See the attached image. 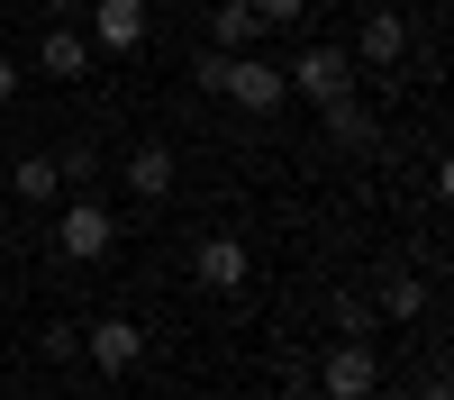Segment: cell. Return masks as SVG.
<instances>
[{
    "mask_svg": "<svg viewBox=\"0 0 454 400\" xmlns=\"http://www.w3.org/2000/svg\"><path fill=\"white\" fill-rule=\"evenodd\" d=\"M327 137H336V145H355V155H364V145H372V109H364L355 91H346V100H327Z\"/></svg>",
    "mask_w": 454,
    "mask_h": 400,
    "instance_id": "cell-13",
    "label": "cell"
},
{
    "mask_svg": "<svg viewBox=\"0 0 454 400\" xmlns=\"http://www.w3.org/2000/svg\"><path fill=\"white\" fill-rule=\"evenodd\" d=\"M291 91H309L318 109H327V100H346V91H355V55H346V46H300Z\"/></svg>",
    "mask_w": 454,
    "mask_h": 400,
    "instance_id": "cell-5",
    "label": "cell"
},
{
    "mask_svg": "<svg viewBox=\"0 0 454 400\" xmlns=\"http://www.w3.org/2000/svg\"><path fill=\"white\" fill-rule=\"evenodd\" d=\"M209 27H218V46H227V55H246L254 36H263V19L246 10V0H218V19H209Z\"/></svg>",
    "mask_w": 454,
    "mask_h": 400,
    "instance_id": "cell-15",
    "label": "cell"
},
{
    "mask_svg": "<svg viewBox=\"0 0 454 400\" xmlns=\"http://www.w3.org/2000/svg\"><path fill=\"white\" fill-rule=\"evenodd\" d=\"M119 173H128V192H137V200H164V192H173V145H155V137L128 145V164H119Z\"/></svg>",
    "mask_w": 454,
    "mask_h": 400,
    "instance_id": "cell-10",
    "label": "cell"
},
{
    "mask_svg": "<svg viewBox=\"0 0 454 400\" xmlns=\"http://www.w3.org/2000/svg\"><path fill=\"white\" fill-rule=\"evenodd\" d=\"M55 246L73 255V264H109V255H119V228H109V209L82 192V200H73V209L55 218Z\"/></svg>",
    "mask_w": 454,
    "mask_h": 400,
    "instance_id": "cell-2",
    "label": "cell"
},
{
    "mask_svg": "<svg viewBox=\"0 0 454 400\" xmlns=\"http://www.w3.org/2000/svg\"><path fill=\"white\" fill-rule=\"evenodd\" d=\"M36 10H55V19H64V10H82V0H36Z\"/></svg>",
    "mask_w": 454,
    "mask_h": 400,
    "instance_id": "cell-22",
    "label": "cell"
},
{
    "mask_svg": "<svg viewBox=\"0 0 454 400\" xmlns=\"http://www.w3.org/2000/svg\"><path fill=\"white\" fill-rule=\"evenodd\" d=\"M192 273H200V291H246V282H254V246H246V237H200Z\"/></svg>",
    "mask_w": 454,
    "mask_h": 400,
    "instance_id": "cell-7",
    "label": "cell"
},
{
    "mask_svg": "<svg viewBox=\"0 0 454 400\" xmlns=\"http://www.w3.org/2000/svg\"><path fill=\"white\" fill-rule=\"evenodd\" d=\"M364 10H372V0H364Z\"/></svg>",
    "mask_w": 454,
    "mask_h": 400,
    "instance_id": "cell-23",
    "label": "cell"
},
{
    "mask_svg": "<svg viewBox=\"0 0 454 400\" xmlns=\"http://www.w3.org/2000/svg\"><path fill=\"white\" fill-rule=\"evenodd\" d=\"M0 100H19V64L10 55H0Z\"/></svg>",
    "mask_w": 454,
    "mask_h": 400,
    "instance_id": "cell-20",
    "label": "cell"
},
{
    "mask_svg": "<svg viewBox=\"0 0 454 400\" xmlns=\"http://www.w3.org/2000/svg\"><path fill=\"white\" fill-rule=\"evenodd\" d=\"M145 0H91V55H137L145 46Z\"/></svg>",
    "mask_w": 454,
    "mask_h": 400,
    "instance_id": "cell-6",
    "label": "cell"
},
{
    "mask_svg": "<svg viewBox=\"0 0 454 400\" xmlns=\"http://www.w3.org/2000/svg\"><path fill=\"white\" fill-rule=\"evenodd\" d=\"M82 355L100 364L109 382H119V373H137V355H145V327H137V318H100V327H82Z\"/></svg>",
    "mask_w": 454,
    "mask_h": 400,
    "instance_id": "cell-8",
    "label": "cell"
},
{
    "mask_svg": "<svg viewBox=\"0 0 454 400\" xmlns=\"http://www.w3.org/2000/svg\"><path fill=\"white\" fill-rule=\"evenodd\" d=\"M192 82H200V91H218V82H227V46H209V55H192Z\"/></svg>",
    "mask_w": 454,
    "mask_h": 400,
    "instance_id": "cell-19",
    "label": "cell"
},
{
    "mask_svg": "<svg viewBox=\"0 0 454 400\" xmlns=\"http://www.w3.org/2000/svg\"><path fill=\"white\" fill-rule=\"evenodd\" d=\"M372 310H382V318H419V310H427V282H419V273H382Z\"/></svg>",
    "mask_w": 454,
    "mask_h": 400,
    "instance_id": "cell-12",
    "label": "cell"
},
{
    "mask_svg": "<svg viewBox=\"0 0 454 400\" xmlns=\"http://www.w3.org/2000/svg\"><path fill=\"white\" fill-rule=\"evenodd\" d=\"M46 355H55V364H73V355H82V327L55 318V327H46Z\"/></svg>",
    "mask_w": 454,
    "mask_h": 400,
    "instance_id": "cell-18",
    "label": "cell"
},
{
    "mask_svg": "<svg viewBox=\"0 0 454 400\" xmlns=\"http://www.w3.org/2000/svg\"><path fill=\"white\" fill-rule=\"evenodd\" d=\"M346 55H355V64H372V73H400V55H409V19H400V0H372Z\"/></svg>",
    "mask_w": 454,
    "mask_h": 400,
    "instance_id": "cell-3",
    "label": "cell"
},
{
    "mask_svg": "<svg viewBox=\"0 0 454 400\" xmlns=\"http://www.w3.org/2000/svg\"><path fill=\"white\" fill-rule=\"evenodd\" d=\"M327 327H336V337H372V327H382V310H372L364 291H336V301H327Z\"/></svg>",
    "mask_w": 454,
    "mask_h": 400,
    "instance_id": "cell-14",
    "label": "cell"
},
{
    "mask_svg": "<svg viewBox=\"0 0 454 400\" xmlns=\"http://www.w3.org/2000/svg\"><path fill=\"white\" fill-rule=\"evenodd\" d=\"M36 73L82 82V73H91V36H82V27H46V36H36Z\"/></svg>",
    "mask_w": 454,
    "mask_h": 400,
    "instance_id": "cell-9",
    "label": "cell"
},
{
    "mask_svg": "<svg viewBox=\"0 0 454 400\" xmlns=\"http://www.w3.org/2000/svg\"><path fill=\"white\" fill-rule=\"evenodd\" d=\"M246 10H254L263 27H300V10H309V0H246Z\"/></svg>",
    "mask_w": 454,
    "mask_h": 400,
    "instance_id": "cell-17",
    "label": "cell"
},
{
    "mask_svg": "<svg viewBox=\"0 0 454 400\" xmlns=\"http://www.w3.org/2000/svg\"><path fill=\"white\" fill-rule=\"evenodd\" d=\"M10 192H19L27 209H46V200L64 192V173H55V155H27V164H10Z\"/></svg>",
    "mask_w": 454,
    "mask_h": 400,
    "instance_id": "cell-11",
    "label": "cell"
},
{
    "mask_svg": "<svg viewBox=\"0 0 454 400\" xmlns=\"http://www.w3.org/2000/svg\"><path fill=\"white\" fill-rule=\"evenodd\" d=\"M218 100H237V109H254V119H273V109L291 100V73H282V64H263V55H227Z\"/></svg>",
    "mask_w": 454,
    "mask_h": 400,
    "instance_id": "cell-1",
    "label": "cell"
},
{
    "mask_svg": "<svg viewBox=\"0 0 454 400\" xmlns=\"http://www.w3.org/2000/svg\"><path fill=\"white\" fill-rule=\"evenodd\" d=\"M55 173L73 182V192H91V182H100V155H91V145H64V155H55Z\"/></svg>",
    "mask_w": 454,
    "mask_h": 400,
    "instance_id": "cell-16",
    "label": "cell"
},
{
    "mask_svg": "<svg viewBox=\"0 0 454 400\" xmlns=\"http://www.w3.org/2000/svg\"><path fill=\"white\" fill-rule=\"evenodd\" d=\"M419 400H454V391H445V373H427V382H419Z\"/></svg>",
    "mask_w": 454,
    "mask_h": 400,
    "instance_id": "cell-21",
    "label": "cell"
},
{
    "mask_svg": "<svg viewBox=\"0 0 454 400\" xmlns=\"http://www.w3.org/2000/svg\"><path fill=\"white\" fill-rule=\"evenodd\" d=\"M372 382H382V364H372V337H336L327 364H318V391L327 400H372Z\"/></svg>",
    "mask_w": 454,
    "mask_h": 400,
    "instance_id": "cell-4",
    "label": "cell"
}]
</instances>
